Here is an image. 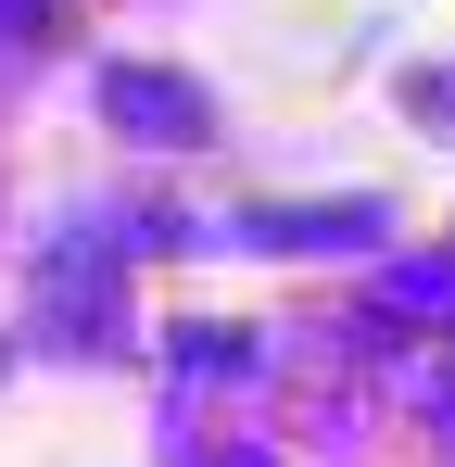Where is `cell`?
I'll return each instance as SVG.
<instances>
[{"label": "cell", "mask_w": 455, "mask_h": 467, "mask_svg": "<svg viewBox=\"0 0 455 467\" xmlns=\"http://www.w3.org/2000/svg\"><path fill=\"white\" fill-rule=\"evenodd\" d=\"M26 316H38V341H64V354H114V341H127V240L114 228H64L38 253V278H26Z\"/></svg>", "instance_id": "obj_1"}, {"label": "cell", "mask_w": 455, "mask_h": 467, "mask_svg": "<svg viewBox=\"0 0 455 467\" xmlns=\"http://www.w3.org/2000/svg\"><path fill=\"white\" fill-rule=\"evenodd\" d=\"M101 127L140 140V152H203V140H216V101L190 77H164V64H114V77H101Z\"/></svg>", "instance_id": "obj_2"}, {"label": "cell", "mask_w": 455, "mask_h": 467, "mask_svg": "<svg viewBox=\"0 0 455 467\" xmlns=\"http://www.w3.org/2000/svg\"><path fill=\"white\" fill-rule=\"evenodd\" d=\"M240 240H266V253H329V240H379V202H329V215H240Z\"/></svg>", "instance_id": "obj_3"}, {"label": "cell", "mask_w": 455, "mask_h": 467, "mask_svg": "<svg viewBox=\"0 0 455 467\" xmlns=\"http://www.w3.org/2000/svg\"><path fill=\"white\" fill-rule=\"evenodd\" d=\"M379 316H430V328H443V316H455V253L392 265V278H379Z\"/></svg>", "instance_id": "obj_4"}, {"label": "cell", "mask_w": 455, "mask_h": 467, "mask_svg": "<svg viewBox=\"0 0 455 467\" xmlns=\"http://www.w3.org/2000/svg\"><path fill=\"white\" fill-rule=\"evenodd\" d=\"M190 341V379H253V328H177Z\"/></svg>", "instance_id": "obj_5"}, {"label": "cell", "mask_w": 455, "mask_h": 467, "mask_svg": "<svg viewBox=\"0 0 455 467\" xmlns=\"http://www.w3.org/2000/svg\"><path fill=\"white\" fill-rule=\"evenodd\" d=\"M64 26V0H0V38H51Z\"/></svg>", "instance_id": "obj_6"}, {"label": "cell", "mask_w": 455, "mask_h": 467, "mask_svg": "<svg viewBox=\"0 0 455 467\" xmlns=\"http://www.w3.org/2000/svg\"><path fill=\"white\" fill-rule=\"evenodd\" d=\"M430 404H443V417H455V341H443V367H430Z\"/></svg>", "instance_id": "obj_7"}]
</instances>
